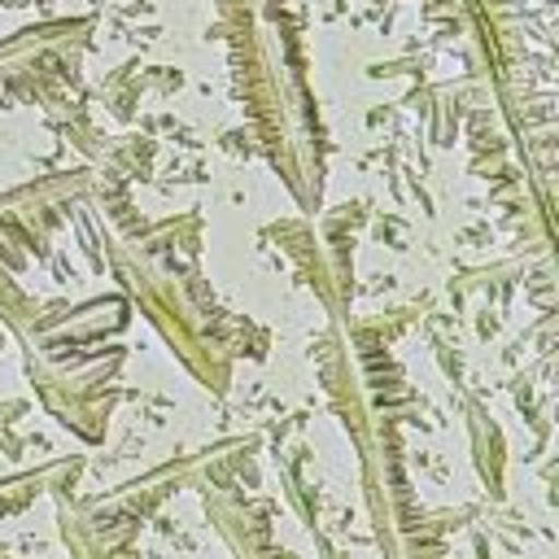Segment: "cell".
I'll return each mask as SVG.
<instances>
[{
  "label": "cell",
  "instance_id": "7a4b0ae2",
  "mask_svg": "<svg viewBox=\"0 0 559 559\" xmlns=\"http://www.w3.org/2000/svg\"><path fill=\"white\" fill-rule=\"evenodd\" d=\"M205 502H210L205 511H210L214 528L227 537V546H231L236 559H297L293 550H284V546L266 533V520L258 515L253 502H236V498H227V493H210Z\"/></svg>",
  "mask_w": 559,
  "mask_h": 559
},
{
  "label": "cell",
  "instance_id": "6da1fadb",
  "mask_svg": "<svg viewBox=\"0 0 559 559\" xmlns=\"http://www.w3.org/2000/svg\"><path fill=\"white\" fill-rule=\"evenodd\" d=\"M61 533L74 559H140L135 546V515L122 511H61Z\"/></svg>",
  "mask_w": 559,
  "mask_h": 559
},
{
  "label": "cell",
  "instance_id": "277c9868",
  "mask_svg": "<svg viewBox=\"0 0 559 559\" xmlns=\"http://www.w3.org/2000/svg\"><path fill=\"white\" fill-rule=\"evenodd\" d=\"M0 559H13V555H9V550H4V546H0Z\"/></svg>",
  "mask_w": 559,
  "mask_h": 559
},
{
  "label": "cell",
  "instance_id": "3957f363",
  "mask_svg": "<svg viewBox=\"0 0 559 559\" xmlns=\"http://www.w3.org/2000/svg\"><path fill=\"white\" fill-rule=\"evenodd\" d=\"M319 559H349V555H341V550H332V546L323 542V555H319Z\"/></svg>",
  "mask_w": 559,
  "mask_h": 559
}]
</instances>
